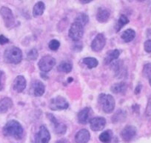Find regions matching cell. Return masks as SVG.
Wrapping results in <instances>:
<instances>
[{
    "label": "cell",
    "mask_w": 151,
    "mask_h": 143,
    "mask_svg": "<svg viewBox=\"0 0 151 143\" xmlns=\"http://www.w3.org/2000/svg\"><path fill=\"white\" fill-rule=\"evenodd\" d=\"M27 86L26 79L23 76L19 75L16 77L13 83V88L18 93H22Z\"/></svg>",
    "instance_id": "5bb4252c"
},
{
    "label": "cell",
    "mask_w": 151,
    "mask_h": 143,
    "mask_svg": "<svg viewBox=\"0 0 151 143\" xmlns=\"http://www.w3.org/2000/svg\"><path fill=\"white\" fill-rule=\"evenodd\" d=\"M139 2H144V1H145V0H139Z\"/></svg>",
    "instance_id": "60d3db41"
},
{
    "label": "cell",
    "mask_w": 151,
    "mask_h": 143,
    "mask_svg": "<svg viewBox=\"0 0 151 143\" xmlns=\"http://www.w3.org/2000/svg\"><path fill=\"white\" fill-rule=\"evenodd\" d=\"M126 113L122 110H119L113 116V122H118L125 119Z\"/></svg>",
    "instance_id": "83f0119b"
},
{
    "label": "cell",
    "mask_w": 151,
    "mask_h": 143,
    "mask_svg": "<svg viewBox=\"0 0 151 143\" xmlns=\"http://www.w3.org/2000/svg\"><path fill=\"white\" fill-rule=\"evenodd\" d=\"M9 42V39L5 37L4 35H0V45H5Z\"/></svg>",
    "instance_id": "d590c367"
},
{
    "label": "cell",
    "mask_w": 151,
    "mask_h": 143,
    "mask_svg": "<svg viewBox=\"0 0 151 143\" xmlns=\"http://www.w3.org/2000/svg\"><path fill=\"white\" fill-rule=\"evenodd\" d=\"M106 44V38L103 33H99L96 35L91 42V49L95 52L101 51Z\"/></svg>",
    "instance_id": "30bf717a"
},
{
    "label": "cell",
    "mask_w": 151,
    "mask_h": 143,
    "mask_svg": "<svg viewBox=\"0 0 151 143\" xmlns=\"http://www.w3.org/2000/svg\"><path fill=\"white\" fill-rule=\"evenodd\" d=\"M136 37V32L133 29H127L122 34L121 38L124 42H130Z\"/></svg>",
    "instance_id": "603a6c76"
},
{
    "label": "cell",
    "mask_w": 151,
    "mask_h": 143,
    "mask_svg": "<svg viewBox=\"0 0 151 143\" xmlns=\"http://www.w3.org/2000/svg\"><path fill=\"white\" fill-rule=\"evenodd\" d=\"M99 103L101 105L103 111L106 113H112L115 108V100L110 94L101 93L99 96Z\"/></svg>",
    "instance_id": "3957f363"
},
{
    "label": "cell",
    "mask_w": 151,
    "mask_h": 143,
    "mask_svg": "<svg viewBox=\"0 0 151 143\" xmlns=\"http://www.w3.org/2000/svg\"><path fill=\"white\" fill-rule=\"evenodd\" d=\"M136 128L133 125H127L121 132V137L124 141L130 142L136 136Z\"/></svg>",
    "instance_id": "7c38bea8"
},
{
    "label": "cell",
    "mask_w": 151,
    "mask_h": 143,
    "mask_svg": "<svg viewBox=\"0 0 151 143\" xmlns=\"http://www.w3.org/2000/svg\"><path fill=\"white\" fill-rule=\"evenodd\" d=\"M75 21L77 22H79L85 27L88 24V22H89V18H88V16L87 14L82 13V14H80L79 15L77 16V17L76 18Z\"/></svg>",
    "instance_id": "f1b7e54d"
},
{
    "label": "cell",
    "mask_w": 151,
    "mask_h": 143,
    "mask_svg": "<svg viewBox=\"0 0 151 143\" xmlns=\"http://www.w3.org/2000/svg\"><path fill=\"white\" fill-rule=\"evenodd\" d=\"M129 22H130V20H129V19L127 18L125 15H122L121 17H119V19L116 25V27H115L116 32L119 31V30L122 29V27H124L125 25L128 24Z\"/></svg>",
    "instance_id": "d4e9b609"
},
{
    "label": "cell",
    "mask_w": 151,
    "mask_h": 143,
    "mask_svg": "<svg viewBox=\"0 0 151 143\" xmlns=\"http://www.w3.org/2000/svg\"><path fill=\"white\" fill-rule=\"evenodd\" d=\"M5 74L0 71V90H2L5 84Z\"/></svg>",
    "instance_id": "e575fe53"
},
{
    "label": "cell",
    "mask_w": 151,
    "mask_h": 143,
    "mask_svg": "<svg viewBox=\"0 0 151 143\" xmlns=\"http://www.w3.org/2000/svg\"><path fill=\"white\" fill-rule=\"evenodd\" d=\"M112 68L115 72V75L118 78H122L124 76V72L126 73V68H124V65L121 61L116 62H112Z\"/></svg>",
    "instance_id": "e0dca14e"
},
{
    "label": "cell",
    "mask_w": 151,
    "mask_h": 143,
    "mask_svg": "<svg viewBox=\"0 0 151 143\" xmlns=\"http://www.w3.org/2000/svg\"><path fill=\"white\" fill-rule=\"evenodd\" d=\"M84 35V26L79 22L74 21V22L71 25L70 30L68 31V36L72 40L79 41Z\"/></svg>",
    "instance_id": "277c9868"
},
{
    "label": "cell",
    "mask_w": 151,
    "mask_h": 143,
    "mask_svg": "<svg viewBox=\"0 0 151 143\" xmlns=\"http://www.w3.org/2000/svg\"><path fill=\"white\" fill-rule=\"evenodd\" d=\"M48 47L51 51H57L59 48V47H60V42L58 40H56V39H52L49 42Z\"/></svg>",
    "instance_id": "1f68e13d"
},
{
    "label": "cell",
    "mask_w": 151,
    "mask_h": 143,
    "mask_svg": "<svg viewBox=\"0 0 151 143\" xmlns=\"http://www.w3.org/2000/svg\"><path fill=\"white\" fill-rule=\"evenodd\" d=\"M69 107V104L64 97H56L51 99L49 103V108L52 110H65Z\"/></svg>",
    "instance_id": "52a82bcc"
},
{
    "label": "cell",
    "mask_w": 151,
    "mask_h": 143,
    "mask_svg": "<svg viewBox=\"0 0 151 143\" xmlns=\"http://www.w3.org/2000/svg\"><path fill=\"white\" fill-rule=\"evenodd\" d=\"M23 128L17 120H11L6 123L3 128V134L5 136H11L20 139L23 136Z\"/></svg>",
    "instance_id": "6da1fadb"
},
{
    "label": "cell",
    "mask_w": 151,
    "mask_h": 143,
    "mask_svg": "<svg viewBox=\"0 0 151 143\" xmlns=\"http://www.w3.org/2000/svg\"><path fill=\"white\" fill-rule=\"evenodd\" d=\"M145 115L147 117H151V96L148 99L146 110H145Z\"/></svg>",
    "instance_id": "d6a6232c"
},
{
    "label": "cell",
    "mask_w": 151,
    "mask_h": 143,
    "mask_svg": "<svg viewBox=\"0 0 151 143\" xmlns=\"http://www.w3.org/2000/svg\"><path fill=\"white\" fill-rule=\"evenodd\" d=\"M45 91V85L40 80L32 82L30 87V94L34 97H42Z\"/></svg>",
    "instance_id": "ba28073f"
},
{
    "label": "cell",
    "mask_w": 151,
    "mask_h": 143,
    "mask_svg": "<svg viewBox=\"0 0 151 143\" xmlns=\"http://www.w3.org/2000/svg\"><path fill=\"white\" fill-rule=\"evenodd\" d=\"M112 136L110 131H106L99 135V140L102 143H110L111 141Z\"/></svg>",
    "instance_id": "4316f807"
},
{
    "label": "cell",
    "mask_w": 151,
    "mask_h": 143,
    "mask_svg": "<svg viewBox=\"0 0 151 143\" xmlns=\"http://www.w3.org/2000/svg\"><path fill=\"white\" fill-rule=\"evenodd\" d=\"M109 18H110V12L107 9L103 8H99L96 14V20L99 22H106L109 20Z\"/></svg>",
    "instance_id": "ffe728a7"
},
{
    "label": "cell",
    "mask_w": 151,
    "mask_h": 143,
    "mask_svg": "<svg viewBox=\"0 0 151 143\" xmlns=\"http://www.w3.org/2000/svg\"><path fill=\"white\" fill-rule=\"evenodd\" d=\"M45 9V5L44 2H39L34 5L33 8V15L34 17H40L44 13Z\"/></svg>",
    "instance_id": "cb8c5ba5"
},
{
    "label": "cell",
    "mask_w": 151,
    "mask_h": 143,
    "mask_svg": "<svg viewBox=\"0 0 151 143\" xmlns=\"http://www.w3.org/2000/svg\"><path fill=\"white\" fill-rule=\"evenodd\" d=\"M119 55L120 51L119 50H117V49L110 51L107 52L106 56H104V64L106 65H110V63L113 62V61L118 59L119 57Z\"/></svg>",
    "instance_id": "d6986e66"
},
{
    "label": "cell",
    "mask_w": 151,
    "mask_h": 143,
    "mask_svg": "<svg viewBox=\"0 0 151 143\" xmlns=\"http://www.w3.org/2000/svg\"><path fill=\"white\" fill-rule=\"evenodd\" d=\"M68 82H71L73 81V78H68Z\"/></svg>",
    "instance_id": "ab89813d"
},
{
    "label": "cell",
    "mask_w": 151,
    "mask_h": 143,
    "mask_svg": "<svg viewBox=\"0 0 151 143\" xmlns=\"http://www.w3.org/2000/svg\"><path fill=\"white\" fill-rule=\"evenodd\" d=\"M143 74L149 79L150 85L151 86V63H148L145 65L143 69Z\"/></svg>",
    "instance_id": "f546056e"
},
{
    "label": "cell",
    "mask_w": 151,
    "mask_h": 143,
    "mask_svg": "<svg viewBox=\"0 0 151 143\" xmlns=\"http://www.w3.org/2000/svg\"><path fill=\"white\" fill-rule=\"evenodd\" d=\"M13 106V101L9 97H5L0 100V112L5 113Z\"/></svg>",
    "instance_id": "44dd1931"
},
{
    "label": "cell",
    "mask_w": 151,
    "mask_h": 143,
    "mask_svg": "<svg viewBox=\"0 0 151 143\" xmlns=\"http://www.w3.org/2000/svg\"><path fill=\"white\" fill-rule=\"evenodd\" d=\"M127 84L124 82L116 83L110 87V90L116 94H124L127 91Z\"/></svg>",
    "instance_id": "ac0fdd59"
},
{
    "label": "cell",
    "mask_w": 151,
    "mask_h": 143,
    "mask_svg": "<svg viewBox=\"0 0 151 143\" xmlns=\"http://www.w3.org/2000/svg\"><path fill=\"white\" fill-rule=\"evenodd\" d=\"M50 139V134L45 125H42L36 135L35 143H48Z\"/></svg>",
    "instance_id": "9c48e42d"
},
{
    "label": "cell",
    "mask_w": 151,
    "mask_h": 143,
    "mask_svg": "<svg viewBox=\"0 0 151 143\" xmlns=\"http://www.w3.org/2000/svg\"><path fill=\"white\" fill-rule=\"evenodd\" d=\"M47 116L54 125V131L56 134L62 135V134H65L66 133L67 126L65 124L58 122L54 115L52 114V113H47Z\"/></svg>",
    "instance_id": "8fae6325"
},
{
    "label": "cell",
    "mask_w": 151,
    "mask_h": 143,
    "mask_svg": "<svg viewBox=\"0 0 151 143\" xmlns=\"http://www.w3.org/2000/svg\"><path fill=\"white\" fill-rule=\"evenodd\" d=\"M0 14L2 16L5 26L8 28H12L15 25V18L12 11L8 7H2L0 9Z\"/></svg>",
    "instance_id": "8992f818"
},
{
    "label": "cell",
    "mask_w": 151,
    "mask_h": 143,
    "mask_svg": "<svg viewBox=\"0 0 151 143\" xmlns=\"http://www.w3.org/2000/svg\"><path fill=\"white\" fill-rule=\"evenodd\" d=\"M83 63L88 67L89 69H92V68H96L98 66L99 62L96 58L94 57H86L83 59Z\"/></svg>",
    "instance_id": "484cf974"
},
{
    "label": "cell",
    "mask_w": 151,
    "mask_h": 143,
    "mask_svg": "<svg viewBox=\"0 0 151 143\" xmlns=\"http://www.w3.org/2000/svg\"><path fill=\"white\" fill-rule=\"evenodd\" d=\"M141 90H142V84H138L136 88H135V93L136 94H139L141 92Z\"/></svg>",
    "instance_id": "8d00e7d4"
},
{
    "label": "cell",
    "mask_w": 151,
    "mask_h": 143,
    "mask_svg": "<svg viewBox=\"0 0 151 143\" xmlns=\"http://www.w3.org/2000/svg\"><path fill=\"white\" fill-rule=\"evenodd\" d=\"M144 48L147 53H151V39H148L145 42Z\"/></svg>",
    "instance_id": "836d02e7"
},
{
    "label": "cell",
    "mask_w": 151,
    "mask_h": 143,
    "mask_svg": "<svg viewBox=\"0 0 151 143\" xmlns=\"http://www.w3.org/2000/svg\"><path fill=\"white\" fill-rule=\"evenodd\" d=\"M56 143H68V142L66 139H60L59 140V141L56 142Z\"/></svg>",
    "instance_id": "f35d334b"
},
{
    "label": "cell",
    "mask_w": 151,
    "mask_h": 143,
    "mask_svg": "<svg viewBox=\"0 0 151 143\" xmlns=\"http://www.w3.org/2000/svg\"><path fill=\"white\" fill-rule=\"evenodd\" d=\"M55 65H56V59L50 55H46L42 57L38 63V66L40 71L44 73L49 72L50 70L53 69Z\"/></svg>",
    "instance_id": "5b68a950"
},
{
    "label": "cell",
    "mask_w": 151,
    "mask_h": 143,
    "mask_svg": "<svg viewBox=\"0 0 151 143\" xmlns=\"http://www.w3.org/2000/svg\"><path fill=\"white\" fill-rule=\"evenodd\" d=\"M128 1H130V2H131V1H133V0H128Z\"/></svg>",
    "instance_id": "b9f144b4"
},
{
    "label": "cell",
    "mask_w": 151,
    "mask_h": 143,
    "mask_svg": "<svg viewBox=\"0 0 151 143\" xmlns=\"http://www.w3.org/2000/svg\"><path fill=\"white\" fill-rule=\"evenodd\" d=\"M82 3H84V4H86V3H89V2H92L93 0H79Z\"/></svg>",
    "instance_id": "74e56055"
},
{
    "label": "cell",
    "mask_w": 151,
    "mask_h": 143,
    "mask_svg": "<svg viewBox=\"0 0 151 143\" xmlns=\"http://www.w3.org/2000/svg\"><path fill=\"white\" fill-rule=\"evenodd\" d=\"M91 109L90 108H85L78 113V121L80 124L85 125L90 122L91 120Z\"/></svg>",
    "instance_id": "9a60e30c"
},
{
    "label": "cell",
    "mask_w": 151,
    "mask_h": 143,
    "mask_svg": "<svg viewBox=\"0 0 151 143\" xmlns=\"http://www.w3.org/2000/svg\"><path fill=\"white\" fill-rule=\"evenodd\" d=\"M91 138L90 132L87 129L80 130L76 133L75 136V141L76 143H88Z\"/></svg>",
    "instance_id": "2e32d148"
},
{
    "label": "cell",
    "mask_w": 151,
    "mask_h": 143,
    "mask_svg": "<svg viewBox=\"0 0 151 143\" xmlns=\"http://www.w3.org/2000/svg\"><path fill=\"white\" fill-rule=\"evenodd\" d=\"M39 56V53H38V51L36 48H33L27 53V60L33 61L36 60V59Z\"/></svg>",
    "instance_id": "4dcf8cb0"
},
{
    "label": "cell",
    "mask_w": 151,
    "mask_h": 143,
    "mask_svg": "<svg viewBox=\"0 0 151 143\" xmlns=\"http://www.w3.org/2000/svg\"><path fill=\"white\" fill-rule=\"evenodd\" d=\"M4 60L7 63L19 64L22 60V52L17 47H10L4 53Z\"/></svg>",
    "instance_id": "7a4b0ae2"
},
{
    "label": "cell",
    "mask_w": 151,
    "mask_h": 143,
    "mask_svg": "<svg viewBox=\"0 0 151 143\" xmlns=\"http://www.w3.org/2000/svg\"><path fill=\"white\" fill-rule=\"evenodd\" d=\"M73 69V65L72 62H70L68 60H65L62 61V62H60V64L58 66L57 70L59 71V72L62 73H66V74H68V73L71 72Z\"/></svg>",
    "instance_id": "7402d4cb"
},
{
    "label": "cell",
    "mask_w": 151,
    "mask_h": 143,
    "mask_svg": "<svg viewBox=\"0 0 151 143\" xmlns=\"http://www.w3.org/2000/svg\"><path fill=\"white\" fill-rule=\"evenodd\" d=\"M90 126L92 131H99L104 128L106 125V119L104 117H94L90 120Z\"/></svg>",
    "instance_id": "4fadbf2b"
}]
</instances>
